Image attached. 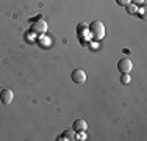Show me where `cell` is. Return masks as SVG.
Returning <instances> with one entry per match:
<instances>
[{
    "label": "cell",
    "mask_w": 147,
    "mask_h": 141,
    "mask_svg": "<svg viewBox=\"0 0 147 141\" xmlns=\"http://www.w3.org/2000/svg\"><path fill=\"white\" fill-rule=\"evenodd\" d=\"M31 30H33L34 33H45V30H47V24H45L44 20H38V22L33 24Z\"/></svg>",
    "instance_id": "6"
},
{
    "label": "cell",
    "mask_w": 147,
    "mask_h": 141,
    "mask_svg": "<svg viewBox=\"0 0 147 141\" xmlns=\"http://www.w3.org/2000/svg\"><path fill=\"white\" fill-rule=\"evenodd\" d=\"M89 35L91 38H92L94 41H100L105 38V25L103 22H100V20H94V22L89 24Z\"/></svg>",
    "instance_id": "1"
},
{
    "label": "cell",
    "mask_w": 147,
    "mask_h": 141,
    "mask_svg": "<svg viewBox=\"0 0 147 141\" xmlns=\"http://www.w3.org/2000/svg\"><path fill=\"white\" fill-rule=\"evenodd\" d=\"M121 82L122 83H130V75H128V74H122V77H121Z\"/></svg>",
    "instance_id": "9"
},
{
    "label": "cell",
    "mask_w": 147,
    "mask_h": 141,
    "mask_svg": "<svg viewBox=\"0 0 147 141\" xmlns=\"http://www.w3.org/2000/svg\"><path fill=\"white\" fill-rule=\"evenodd\" d=\"M117 69H119V72H121V74H128V72L133 69L131 60H130V58H122V60H119Z\"/></svg>",
    "instance_id": "2"
},
{
    "label": "cell",
    "mask_w": 147,
    "mask_h": 141,
    "mask_svg": "<svg viewBox=\"0 0 147 141\" xmlns=\"http://www.w3.org/2000/svg\"><path fill=\"white\" fill-rule=\"evenodd\" d=\"M71 79L74 83H85L86 82V72L83 69H74L72 74H71Z\"/></svg>",
    "instance_id": "3"
},
{
    "label": "cell",
    "mask_w": 147,
    "mask_h": 141,
    "mask_svg": "<svg viewBox=\"0 0 147 141\" xmlns=\"http://www.w3.org/2000/svg\"><path fill=\"white\" fill-rule=\"evenodd\" d=\"M136 8H138V6L133 5V3H128V5H127V9H128V13H130V14H135L136 13Z\"/></svg>",
    "instance_id": "8"
},
{
    "label": "cell",
    "mask_w": 147,
    "mask_h": 141,
    "mask_svg": "<svg viewBox=\"0 0 147 141\" xmlns=\"http://www.w3.org/2000/svg\"><path fill=\"white\" fill-rule=\"evenodd\" d=\"M130 3H133V5H144V0H130Z\"/></svg>",
    "instance_id": "11"
},
{
    "label": "cell",
    "mask_w": 147,
    "mask_h": 141,
    "mask_svg": "<svg viewBox=\"0 0 147 141\" xmlns=\"http://www.w3.org/2000/svg\"><path fill=\"white\" fill-rule=\"evenodd\" d=\"M13 99H14V93H13L11 89H8V88H5V89L0 91V100H2V104L8 105L13 102Z\"/></svg>",
    "instance_id": "4"
},
{
    "label": "cell",
    "mask_w": 147,
    "mask_h": 141,
    "mask_svg": "<svg viewBox=\"0 0 147 141\" xmlns=\"http://www.w3.org/2000/svg\"><path fill=\"white\" fill-rule=\"evenodd\" d=\"M139 13H141V17H146V11H144V8H142Z\"/></svg>",
    "instance_id": "12"
},
{
    "label": "cell",
    "mask_w": 147,
    "mask_h": 141,
    "mask_svg": "<svg viewBox=\"0 0 147 141\" xmlns=\"http://www.w3.org/2000/svg\"><path fill=\"white\" fill-rule=\"evenodd\" d=\"M75 136H77V132L72 129V130H66V132L63 133L58 140H75Z\"/></svg>",
    "instance_id": "7"
},
{
    "label": "cell",
    "mask_w": 147,
    "mask_h": 141,
    "mask_svg": "<svg viewBox=\"0 0 147 141\" xmlns=\"http://www.w3.org/2000/svg\"><path fill=\"white\" fill-rule=\"evenodd\" d=\"M116 3L119 6H127L128 3H130V0H116Z\"/></svg>",
    "instance_id": "10"
},
{
    "label": "cell",
    "mask_w": 147,
    "mask_h": 141,
    "mask_svg": "<svg viewBox=\"0 0 147 141\" xmlns=\"http://www.w3.org/2000/svg\"><path fill=\"white\" fill-rule=\"evenodd\" d=\"M72 129L75 130V132H85L86 129H88V124H86V121H83V119H75L72 124Z\"/></svg>",
    "instance_id": "5"
}]
</instances>
